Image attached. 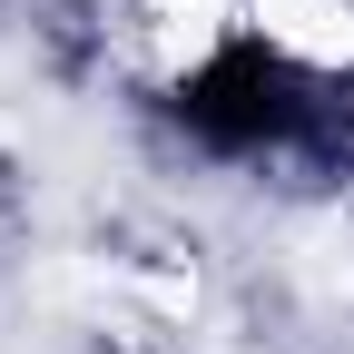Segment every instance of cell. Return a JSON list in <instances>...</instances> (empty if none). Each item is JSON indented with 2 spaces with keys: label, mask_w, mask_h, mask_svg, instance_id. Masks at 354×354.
<instances>
[{
  "label": "cell",
  "mask_w": 354,
  "mask_h": 354,
  "mask_svg": "<svg viewBox=\"0 0 354 354\" xmlns=\"http://www.w3.org/2000/svg\"><path fill=\"white\" fill-rule=\"evenodd\" d=\"M138 118L167 158L246 187H354V59L266 30L256 10L197 30L138 79Z\"/></svg>",
  "instance_id": "6da1fadb"
},
{
  "label": "cell",
  "mask_w": 354,
  "mask_h": 354,
  "mask_svg": "<svg viewBox=\"0 0 354 354\" xmlns=\"http://www.w3.org/2000/svg\"><path fill=\"white\" fill-rule=\"evenodd\" d=\"M109 354H148V344H109Z\"/></svg>",
  "instance_id": "7a4b0ae2"
}]
</instances>
